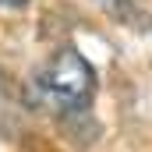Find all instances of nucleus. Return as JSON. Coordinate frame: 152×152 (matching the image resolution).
<instances>
[{"label": "nucleus", "mask_w": 152, "mask_h": 152, "mask_svg": "<svg viewBox=\"0 0 152 152\" xmlns=\"http://www.w3.org/2000/svg\"><path fill=\"white\" fill-rule=\"evenodd\" d=\"M0 4H7V7H25L28 0H0Z\"/></svg>", "instance_id": "obj_4"}, {"label": "nucleus", "mask_w": 152, "mask_h": 152, "mask_svg": "<svg viewBox=\"0 0 152 152\" xmlns=\"http://www.w3.org/2000/svg\"><path fill=\"white\" fill-rule=\"evenodd\" d=\"M142 39H145V50H149V57H152V18L142 21Z\"/></svg>", "instance_id": "obj_3"}, {"label": "nucleus", "mask_w": 152, "mask_h": 152, "mask_svg": "<svg viewBox=\"0 0 152 152\" xmlns=\"http://www.w3.org/2000/svg\"><path fill=\"white\" fill-rule=\"evenodd\" d=\"M36 88L42 103H50L57 113L67 117V113H85L92 106L99 81L85 53H78L75 46H57L36 71Z\"/></svg>", "instance_id": "obj_1"}, {"label": "nucleus", "mask_w": 152, "mask_h": 152, "mask_svg": "<svg viewBox=\"0 0 152 152\" xmlns=\"http://www.w3.org/2000/svg\"><path fill=\"white\" fill-rule=\"evenodd\" d=\"M117 21H134L138 18V0H99Z\"/></svg>", "instance_id": "obj_2"}]
</instances>
